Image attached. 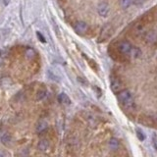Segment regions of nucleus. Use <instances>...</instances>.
<instances>
[{
    "label": "nucleus",
    "instance_id": "nucleus-1",
    "mask_svg": "<svg viewBox=\"0 0 157 157\" xmlns=\"http://www.w3.org/2000/svg\"><path fill=\"white\" fill-rule=\"evenodd\" d=\"M117 99L120 102V104L127 108V109H134L135 108V99L132 92L129 90H123L118 91Z\"/></svg>",
    "mask_w": 157,
    "mask_h": 157
},
{
    "label": "nucleus",
    "instance_id": "nucleus-2",
    "mask_svg": "<svg viewBox=\"0 0 157 157\" xmlns=\"http://www.w3.org/2000/svg\"><path fill=\"white\" fill-rule=\"evenodd\" d=\"M113 33V28L110 24H106L104 27L102 28L99 36V40L98 41H104L107 38H109L111 36V34Z\"/></svg>",
    "mask_w": 157,
    "mask_h": 157
},
{
    "label": "nucleus",
    "instance_id": "nucleus-3",
    "mask_svg": "<svg viewBox=\"0 0 157 157\" xmlns=\"http://www.w3.org/2000/svg\"><path fill=\"white\" fill-rule=\"evenodd\" d=\"M132 45L128 40H122L118 44V50L120 51V53L124 54V55H129L132 50Z\"/></svg>",
    "mask_w": 157,
    "mask_h": 157
},
{
    "label": "nucleus",
    "instance_id": "nucleus-4",
    "mask_svg": "<svg viewBox=\"0 0 157 157\" xmlns=\"http://www.w3.org/2000/svg\"><path fill=\"white\" fill-rule=\"evenodd\" d=\"M110 86L112 90L114 92H118L122 87V82L120 81L119 78H117L115 76H111L110 78Z\"/></svg>",
    "mask_w": 157,
    "mask_h": 157
},
{
    "label": "nucleus",
    "instance_id": "nucleus-5",
    "mask_svg": "<svg viewBox=\"0 0 157 157\" xmlns=\"http://www.w3.org/2000/svg\"><path fill=\"white\" fill-rule=\"evenodd\" d=\"M109 11H110V7H109V5H108V3L101 2V3L98 4L97 12L101 17H106L107 15L109 14Z\"/></svg>",
    "mask_w": 157,
    "mask_h": 157
},
{
    "label": "nucleus",
    "instance_id": "nucleus-6",
    "mask_svg": "<svg viewBox=\"0 0 157 157\" xmlns=\"http://www.w3.org/2000/svg\"><path fill=\"white\" fill-rule=\"evenodd\" d=\"M74 29H75V31L78 33V34H82L85 33L87 29H88V26L86 22H82V21H78L75 24V26H74Z\"/></svg>",
    "mask_w": 157,
    "mask_h": 157
},
{
    "label": "nucleus",
    "instance_id": "nucleus-7",
    "mask_svg": "<svg viewBox=\"0 0 157 157\" xmlns=\"http://www.w3.org/2000/svg\"><path fill=\"white\" fill-rule=\"evenodd\" d=\"M144 39L146 42L150 44H154L157 42V33L154 31H148L144 34Z\"/></svg>",
    "mask_w": 157,
    "mask_h": 157
},
{
    "label": "nucleus",
    "instance_id": "nucleus-8",
    "mask_svg": "<svg viewBox=\"0 0 157 157\" xmlns=\"http://www.w3.org/2000/svg\"><path fill=\"white\" fill-rule=\"evenodd\" d=\"M37 148L39 151L44 152L46 151L49 148V140L47 139H42L38 141V144H37Z\"/></svg>",
    "mask_w": 157,
    "mask_h": 157
},
{
    "label": "nucleus",
    "instance_id": "nucleus-9",
    "mask_svg": "<svg viewBox=\"0 0 157 157\" xmlns=\"http://www.w3.org/2000/svg\"><path fill=\"white\" fill-rule=\"evenodd\" d=\"M46 129H47V122L44 119H40L36 124V132L38 134H40V132H44Z\"/></svg>",
    "mask_w": 157,
    "mask_h": 157
},
{
    "label": "nucleus",
    "instance_id": "nucleus-10",
    "mask_svg": "<svg viewBox=\"0 0 157 157\" xmlns=\"http://www.w3.org/2000/svg\"><path fill=\"white\" fill-rule=\"evenodd\" d=\"M108 145H109V147L112 150H117L120 146V141L118 139H116V137H112V139H110L109 141H108Z\"/></svg>",
    "mask_w": 157,
    "mask_h": 157
},
{
    "label": "nucleus",
    "instance_id": "nucleus-11",
    "mask_svg": "<svg viewBox=\"0 0 157 157\" xmlns=\"http://www.w3.org/2000/svg\"><path fill=\"white\" fill-rule=\"evenodd\" d=\"M129 55L132 56V58H134V59H136V58H140L141 56V50L139 48V47H135V46H132V50L130 52Z\"/></svg>",
    "mask_w": 157,
    "mask_h": 157
},
{
    "label": "nucleus",
    "instance_id": "nucleus-12",
    "mask_svg": "<svg viewBox=\"0 0 157 157\" xmlns=\"http://www.w3.org/2000/svg\"><path fill=\"white\" fill-rule=\"evenodd\" d=\"M25 55H26V58L29 59V60H33V59L36 57V53L33 48H27L26 52H25Z\"/></svg>",
    "mask_w": 157,
    "mask_h": 157
},
{
    "label": "nucleus",
    "instance_id": "nucleus-13",
    "mask_svg": "<svg viewBox=\"0 0 157 157\" xmlns=\"http://www.w3.org/2000/svg\"><path fill=\"white\" fill-rule=\"evenodd\" d=\"M119 3L123 9H128L134 3V0H119Z\"/></svg>",
    "mask_w": 157,
    "mask_h": 157
},
{
    "label": "nucleus",
    "instance_id": "nucleus-14",
    "mask_svg": "<svg viewBox=\"0 0 157 157\" xmlns=\"http://www.w3.org/2000/svg\"><path fill=\"white\" fill-rule=\"evenodd\" d=\"M58 100H59V102L66 103V104L70 103V99H69V97L65 94V93H61V94L58 96Z\"/></svg>",
    "mask_w": 157,
    "mask_h": 157
},
{
    "label": "nucleus",
    "instance_id": "nucleus-15",
    "mask_svg": "<svg viewBox=\"0 0 157 157\" xmlns=\"http://www.w3.org/2000/svg\"><path fill=\"white\" fill-rule=\"evenodd\" d=\"M136 136H137V139H139V140L144 141L145 140V135L144 134V132H142L141 130L136 129Z\"/></svg>",
    "mask_w": 157,
    "mask_h": 157
},
{
    "label": "nucleus",
    "instance_id": "nucleus-16",
    "mask_svg": "<svg viewBox=\"0 0 157 157\" xmlns=\"http://www.w3.org/2000/svg\"><path fill=\"white\" fill-rule=\"evenodd\" d=\"M2 142L4 144H10V141H11V137H10V136L8 135H5L4 136H2V139H1Z\"/></svg>",
    "mask_w": 157,
    "mask_h": 157
},
{
    "label": "nucleus",
    "instance_id": "nucleus-17",
    "mask_svg": "<svg viewBox=\"0 0 157 157\" xmlns=\"http://www.w3.org/2000/svg\"><path fill=\"white\" fill-rule=\"evenodd\" d=\"M45 93H46L45 90H40V91H38V93L36 94V100H41L42 98L45 97Z\"/></svg>",
    "mask_w": 157,
    "mask_h": 157
},
{
    "label": "nucleus",
    "instance_id": "nucleus-18",
    "mask_svg": "<svg viewBox=\"0 0 157 157\" xmlns=\"http://www.w3.org/2000/svg\"><path fill=\"white\" fill-rule=\"evenodd\" d=\"M152 145L154 147V150H157V135L155 132L152 135Z\"/></svg>",
    "mask_w": 157,
    "mask_h": 157
},
{
    "label": "nucleus",
    "instance_id": "nucleus-19",
    "mask_svg": "<svg viewBox=\"0 0 157 157\" xmlns=\"http://www.w3.org/2000/svg\"><path fill=\"white\" fill-rule=\"evenodd\" d=\"M4 156H10V154L8 153L7 151L0 149V157H4Z\"/></svg>",
    "mask_w": 157,
    "mask_h": 157
},
{
    "label": "nucleus",
    "instance_id": "nucleus-20",
    "mask_svg": "<svg viewBox=\"0 0 157 157\" xmlns=\"http://www.w3.org/2000/svg\"><path fill=\"white\" fill-rule=\"evenodd\" d=\"M36 34H37V36L39 37V40H40L41 42H45V39H44V37L41 36L40 33H36Z\"/></svg>",
    "mask_w": 157,
    "mask_h": 157
}]
</instances>
